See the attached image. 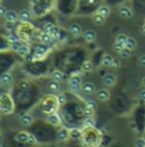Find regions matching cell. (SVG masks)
<instances>
[{
	"mask_svg": "<svg viewBox=\"0 0 145 147\" xmlns=\"http://www.w3.org/2000/svg\"><path fill=\"white\" fill-rule=\"evenodd\" d=\"M56 7V0H30V11L35 17H43Z\"/></svg>",
	"mask_w": 145,
	"mask_h": 147,
	"instance_id": "1",
	"label": "cell"
},
{
	"mask_svg": "<svg viewBox=\"0 0 145 147\" xmlns=\"http://www.w3.org/2000/svg\"><path fill=\"white\" fill-rule=\"evenodd\" d=\"M16 31H17V36L19 37V40L29 43L34 40L36 30L34 29V27L30 22H19V25L16 28Z\"/></svg>",
	"mask_w": 145,
	"mask_h": 147,
	"instance_id": "2",
	"label": "cell"
},
{
	"mask_svg": "<svg viewBox=\"0 0 145 147\" xmlns=\"http://www.w3.org/2000/svg\"><path fill=\"white\" fill-rule=\"evenodd\" d=\"M99 1L100 0H78L77 12L82 15L94 14L100 7Z\"/></svg>",
	"mask_w": 145,
	"mask_h": 147,
	"instance_id": "3",
	"label": "cell"
},
{
	"mask_svg": "<svg viewBox=\"0 0 145 147\" xmlns=\"http://www.w3.org/2000/svg\"><path fill=\"white\" fill-rule=\"evenodd\" d=\"M56 7L61 14L71 15L77 12L78 0H56Z\"/></svg>",
	"mask_w": 145,
	"mask_h": 147,
	"instance_id": "4",
	"label": "cell"
},
{
	"mask_svg": "<svg viewBox=\"0 0 145 147\" xmlns=\"http://www.w3.org/2000/svg\"><path fill=\"white\" fill-rule=\"evenodd\" d=\"M50 46L47 44H40L34 47V50L32 52V57H33L34 61H40L44 58L45 55H47V52L49 51Z\"/></svg>",
	"mask_w": 145,
	"mask_h": 147,
	"instance_id": "5",
	"label": "cell"
},
{
	"mask_svg": "<svg viewBox=\"0 0 145 147\" xmlns=\"http://www.w3.org/2000/svg\"><path fill=\"white\" fill-rule=\"evenodd\" d=\"M13 110V101L10 95L2 94L0 95V111L4 113H9Z\"/></svg>",
	"mask_w": 145,
	"mask_h": 147,
	"instance_id": "6",
	"label": "cell"
},
{
	"mask_svg": "<svg viewBox=\"0 0 145 147\" xmlns=\"http://www.w3.org/2000/svg\"><path fill=\"white\" fill-rule=\"evenodd\" d=\"M81 82H82V79L80 76H78V75H73L68 79V88H69L71 91L76 92V91H78L79 88H81Z\"/></svg>",
	"mask_w": 145,
	"mask_h": 147,
	"instance_id": "7",
	"label": "cell"
},
{
	"mask_svg": "<svg viewBox=\"0 0 145 147\" xmlns=\"http://www.w3.org/2000/svg\"><path fill=\"white\" fill-rule=\"evenodd\" d=\"M67 31H68V33H71L74 37H79L82 33V27L78 22H73V24L69 25Z\"/></svg>",
	"mask_w": 145,
	"mask_h": 147,
	"instance_id": "8",
	"label": "cell"
},
{
	"mask_svg": "<svg viewBox=\"0 0 145 147\" xmlns=\"http://www.w3.org/2000/svg\"><path fill=\"white\" fill-rule=\"evenodd\" d=\"M117 14L121 18H124V19H128L132 17V15H134V12L131 10L129 7H126V5H122V7H119V9L117 10Z\"/></svg>",
	"mask_w": 145,
	"mask_h": 147,
	"instance_id": "9",
	"label": "cell"
},
{
	"mask_svg": "<svg viewBox=\"0 0 145 147\" xmlns=\"http://www.w3.org/2000/svg\"><path fill=\"white\" fill-rule=\"evenodd\" d=\"M81 90H82V93L84 94V95H93L95 91H96V88H95V85L92 83V82H86V83H83L81 85Z\"/></svg>",
	"mask_w": 145,
	"mask_h": 147,
	"instance_id": "10",
	"label": "cell"
},
{
	"mask_svg": "<svg viewBox=\"0 0 145 147\" xmlns=\"http://www.w3.org/2000/svg\"><path fill=\"white\" fill-rule=\"evenodd\" d=\"M32 18V13L30 10H22L18 14V19L20 22H30Z\"/></svg>",
	"mask_w": 145,
	"mask_h": 147,
	"instance_id": "11",
	"label": "cell"
},
{
	"mask_svg": "<svg viewBox=\"0 0 145 147\" xmlns=\"http://www.w3.org/2000/svg\"><path fill=\"white\" fill-rule=\"evenodd\" d=\"M109 97H110V93H109L108 90H106V88H100V90H98L96 93V98L99 101L101 102H104V101H107L109 99Z\"/></svg>",
	"mask_w": 145,
	"mask_h": 147,
	"instance_id": "12",
	"label": "cell"
},
{
	"mask_svg": "<svg viewBox=\"0 0 145 147\" xmlns=\"http://www.w3.org/2000/svg\"><path fill=\"white\" fill-rule=\"evenodd\" d=\"M34 118L31 114H24L22 117L19 118V121L24 127H29L33 124Z\"/></svg>",
	"mask_w": 145,
	"mask_h": 147,
	"instance_id": "13",
	"label": "cell"
},
{
	"mask_svg": "<svg viewBox=\"0 0 145 147\" xmlns=\"http://www.w3.org/2000/svg\"><path fill=\"white\" fill-rule=\"evenodd\" d=\"M82 36H83V40H86V43H92V42L96 40L97 34L94 30H86Z\"/></svg>",
	"mask_w": 145,
	"mask_h": 147,
	"instance_id": "14",
	"label": "cell"
},
{
	"mask_svg": "<svg viewBox=\"0 0 145 147\" xmlns=\"http://www.w3.org/2000/svg\"><path fill=\"white\" fill-rule=\"evenodd\" d=\"M103 82H104V84L107 85V86H112V85L115 84L116 77L113 74H107V75H105L104 78H103Z\"/></svg>",
	"mask_w": 145,
	"mask_h": 147,
	"instance_id": "15",
	"label": "cell"
},
{
	"mask_svg": "<svg viewBox=\"0 0 145 147\" xmlns=\"http://www.w3.org/2000/svg\"><path fill=\"white\" fill-rule=\"evenodd\" d=\"M29 140V133L25 132V131H20L15 136V141L22 144H27Z\"/></svg>",
	"mask_w": 145,
	"mask_h": 147,
	"instance_id": "16",
	"label": "cell"
},
{
	"mask_svg": "<svg viewBox=\"0 0 145 147\" xmlns=\"http://www.w3.org/2000/svg\"><path fill=\"white\" fill-rule=\"evenodd\" d=\"M13 82V76L10 73H2L0 75V83L3 85H7Z\"/></svg>",
	"mask_w": 145,
	"mask_h": 147,
	"instance_id": "17",
	"label": "cell"
},
{
	"mask_svg": "<svg viewBox=\"0 0 145 147\" xmlns=\"http://www.w3.org/2000/svg\"><path fill=\"white\" fill-rule=\"evenodd\" d=\"M47 90L50 93H58L60 91V83L56 80H51L47 84Z\"/></svg>",
	"mask_w": 145,
	"mask_h": 147,
	"instance_id": "18",
	"label": "cell"
},
{
	"mask_svg": "<svg viewBox=\"0 0 145 147\" xmlns=\"http://www.w3.org/2000/svg\"><path fill=\"white\" fill-rule=\"evenodd\" d=\"M47 121L52 126H59L61 124V118H60V116L57 113L50 114L48 117H47Z\"/></svg>",
	"mask_w": 145,
	"mask_h": 147,
	"instance_id": "19",
	"label": "cell"
},
{
	"mask_svg": "<svg viewBox=\"0 0 145 147\" xmlns=\"http://www.w3.org/2000/svg\"><path fill=\"white\" fill-rule=\"evenodd\" d=\"M4 18H5V22H16L17 20H18V14H17L14 10H10V11H7V13Z\"/></svg>",
	"mask_w": 145,
	"mask_h": 147,
	"instance_id": "20",
	"label": "cell"
},
{
	"mask_svg": "<svg viewBox=\"0 0 145 147\" xmlns=\"http://www.w3.org/2000/svg\"><path fill=\"white\" fill-rule=\"evenodd\" d=\"M68 138H69V131L67 129H64V128L60 129L59 132H58V140L61 141V142H64Z\"/></svg>",
	"mask_w": 145,
	"mask_h": 147,
	"instance_id": "21",
	"label": "cell"
},
{
	"mask_svg": "<svg viewBox=\"0 0 145 147\" xmlns=\"http://www.w3.org/2000/svg\"><path fill=\"white\" fill-rule=\"evenodd\" d=\"M93 22L95 25H97V26H103L105 22H106V17L101 16L98 13H95L93 15Z\"/></svg>",
	"mask_w": 145,
	"mask_h": 147,
	"instance_id": "22",
	"label": "cell"
},
{
	"mask_svg": "<svg viewBox=\"0 0 145 147\" xmlns=\"http://www.w3.org/2000/svg\"><path fill=\"white\" fill-rule=\"evenodd\" d=\"M93 63L89 61V60H86V61H83L81 64V70L82 71H84V73H90V71H92L93 70Z\"/></svg>",
	"mask_w": 145,
	"mask_h": 147,
	"instance_id": "23",
	"label": "cell"
},
{
	"mask_svg": "<svg viewBox=\"0 0 145 147\" xmlns=\"http://www.w3.org/2000/svg\"><path fill=\"white\" fill-rule=\"evenodd\" d=\"M82 136L81 130H79L78 128H73L69 130V138L73 140H78Z\"/></svg>",
	"mask_w": 145,
	"mask_h": 147,
	"instance_id": "24",
	"label": "cell"
},
{
	"mask_svg": "<svg viewBox=\"0 0 145 147\" xmlns=\"http://www.w3.org/2000/svg\"><path fill=\"white\" fill-rule=\"evenodd\" d=\"M110 7L108 5H100V7H98V10H97L96 13L98 14H100L101 16H104V17H108L109 15H110Z\"/></svg>",
	"mask_w": 145,
	"mask_h": 147,
	"instance_id": "25",
	"label": "cell"
},
{
	"mask_svg": "<svg viewBox=\"0 0 145 147\" xmlns=\"http://www.w3.org/2000/svg\"><path fill=\"white\" fill-rule=\"evenodd\" d=\"M112 59L113 58H111V55H103V58H101V65L104 67H110L111 66V63H112Z\"/></svg>",
	"mask_w": 145,
	"mask_h": 147,
	"instance_id": "26",
	"label": "cell"
},
{
	"mask_svg": "<svg viewBox=\"0 0 145 147\" xmlns=\"http://www.w3.org/2000/svg\"><path fill=\"white\" fill-rule=\"evenodd\" d=\"M7 48H11V44L7 40V37H3L0 35V51L3 49H7Z\"/></svg>",
	"mask_w": 145,
	"mask_h": 147,
	"instance_id": "27",
	"label": "cell"
},
{
	"mask_svg": "<svg viewBox=\"0 0 145 147\" xmlns=\"http://www.w3.org/2000/svg\"><path fill=\"white\" fill-rule=\"evenodd\" d=\"M136 47H137V40H134V38H132V37H128L126 44H125V48H127L130 51H132Z\"/></svg>",
	"mask_w": 145,
	"mask_h": 147,
	"instance_id": "28",
	"label": "cell"
},
{
	"mask_svg": "<svg viewBox=\"0 0 145 147\" xmlns=\"http://www.w3.org/2000/svg\"><path fill=\"white\" fill-rule=\"evenodd\" d=\"M51 77H52V80H56L58 82H60V81H62L64 79V74L63 71L57 69L51 74Z\"/></svg>",
	"mask_w": 145,
	"mask_h": 147,
	"instance_id": "29",
	"label": "cell"
},
{
	"mask_svg": "<svg viewBox=\"0 0 145 147\" xmlns=\"http://www.w3.org/2000/svg\"><path fill=\"white\" fill-rule=\"evenodd\" d=\"M24 45L25 44H24V42L22 40H15V42H13V43H11V49L15 52H18V50Z\"/></svg>",
	"mask_w": 145,
	"mask_h": 147,
	"instance_id": "30",
	"label": "cell"
},
{
	"mask_svg": "<svg viewBox=\"0 0 145 147\" xmlns=\"http://www.w3.org/2000/svg\"><path fill=\"white\" fill-rule=\"evenodd\" d=\"M83 125L86 128H89V129H93L95 127V121H94L92 117H86L83 121Z\"/></svg>",
	"mask_w": 145,
	"mask_h": 147,
	"instance_id": "31",
	"label": "cell"
},
{
	"mask_svg": "<svg viewBox=\"0 0 145 147\" xmlns=\"http://www.w3.org/2000/svg\"><path fill=\"white\" fill-rule=\"evenodd\" d=\"M56 27V25L51 22H47L44 24V27H43V32H46V33H50L51 30Z\"/></svg>",
	"mask_w": 145,
	"mask_h": 147,
	"instance_id": "32",
	"label": "cell"
},
{
	"mask_svg": "<svg viewBox=\"0 0 145 147\" xmlns=\"http://www.w3.org/2000/svg\"><path fill=\"white\" fill-rule=\"evenodd\" d=\"M29 52H30V48H29V46L25 44L22 48H20V49H19L17 53H18V55H20V57H27L28 55H30Z\"/></svg>",
	"mask_w": 145,
	"mask_h": 147,
	"instance_id": "33",
	"label": "cell"
},
{
	"mask_svg": "<svg viewBox=\"0 0 145 147\" xmlns=\"http://www.w3.org/2000/svg\"><path fill=\"white\" fill-rule=\"evenodd\" d=\"M127 38H128V36H126V35L123 34V33H121L115 37V42L116 43H119V44L125 45L126 44V42H127Z\"/></svg>",
	"mask_w": 145,
	"mask_h": 147,
	"instance_id": "34",
	"label": "cell"
},
{
	"mask_svg": "<svg viewBox=\"0 0 145 147\" xmlns=\"http://www.w3.org/2000/svg\"><path fill=\"white\" fill-rule=\"evenodd\" d=\"M57 98H58V102H59L60 106H64L67 102V97L65 93H61Z\"/></svg>",
	"mask_w": 145,
	"mask_h": 147,
	"instance_id": "35",
	"label": "cell"
},
{
	"mask_svg": "<svg viewBox=\"0 0 145 147\" xmlns=\"http://www.w3.org/2000/svg\"><path fill=\"white\" fill-rule=\"evenodd\" d=\"M60 29L61 28H59V27H55L53 29L51 30V32H50V35H51V37L53 38V40H58L59 38V34H60Z\"/></svg>",
	"mask_w": 145,
	"mask_h": 147,
	"instance_id": "36",
	"label": "cell"
},
{
	"mask_svg": "<svg viewBox=\"0 0 145 147\" xmlns=\"http://www.w3.org/2000/svg\"><path fill=\"white\" fill-rule=\"evenodd\" d=\"M18 88L20 91H29L30 88V83L28 81H22L18 84Z\"/></svg>",
	"mask_w": 145,
	"mask_h": 147,
	"instance_id": "37",
	"label": "cell"
},
{
	"mask_svg": "<svg viewBox=\"0 0 145 147\" xmlns=\"http://www.w3.org/2000/svg\"><path fill=\"white\" fill-rule=\"evenodd\" d=\"M112 69H119L121 67V61H119L117 58H113L112 59V63H111V66H110Z\"/></svg>",
	"mask_w": 145,
	"mask_h": 147,
	"instance_id": "38",
	"label": "cell"
},
{
	"mask_svg": "<svg viewBox=\"0 0 145 147\" xmlns=\"http://www.w3.org/2000/svg\"><path fill=\"white\" fill-rule=\"evenodd\" d=\"M119 55H121V58H123V59H128L129 57H131V51L129 49H127V48H124L123 50L119 52Z\"/></svg>",
	"mask_w": 145,
	"mask_h": 147,
	"instance_id": "39",
	"label": "cell"
},
{
	"mask_svg": "<svg viewBox=\"0 0 145 147\" xmlns=\"http://www.w3.org/2000/svg\"><path fill=\"white\" fill-rule=\"evenodd\" d=\"M67 32H68V31L64 30L63 28H61V29H60V34H59V38H58V40H59L60 42H64V40L67 38Z\"/></svg>",
	"mask_w": 145,
	"mask_h": 147,
	"instance_id": "40",
	"label": "cell"
},
{
	"mask_svg": "<svg viewBox=\"0 0 145 147\" xmlns=\"http://www.w3.org/2000/svg\"><path fill=\"white\" fill-rule=\"evenodd\" d=\"M124 48H125V45L119 44V43H116V42H114V44H113V49H114V51H115V52L119 53V52L123 50Z\"/></svg>",
	"mask_w": 145,
	"mask_h": 147,
	"instance_id": "41",
	"label": "cell"
},
{
	"mask_svg": "<svg viewBox=\"0 0 145 147\" xmlns=\"http://www.w3.org/2000/svg\"><path fill=\"white\" fill-rule=\"evenodd\" d=\"M86 108H89V109H91V110H93V111H95L96 110V102L94 101V100H88L86 101Z\"/></svg>",
	"mask_w": 145,
	"mask_h": 147,
	"instance_id": "42",
	"label": "cell"
},
{
	"mask_svg": "<svg viewBox=\"0 0 145 147\" xmlns=\"http://www.w3.org/2000/svg\"><path fill=\"white\" fill-rule=\"evenodd\" d=\"M15 27V22H4V28L7 30V31H12L14 29Z\"/></svg>",
	"mask_w": 145,
	"mask_h": 147,
	"instance_id": "43",
	"label": "cell"
},
{
	"mask_svg": "<svg viewBox=\"0 0 145 147\" xmlns=\"http://www.w3.org/2000/svg\"><path fill=\"white\" fill-rule=\"evenodd\" d=\"M7 13V7L2 5V4H0V17H5V15Z\"/></svg>",
	"mask_w": 145,
	"mask_h": 147,
	"instance_id": "44",
	"label": "cell"
},
{
	"mask_svg": "<svg viewBox=\"0 0 145 147\" xmlns=\"http://www.w3.org/2000/svg\"><path fill=\"white\" fill-rule=\"evenodd\" d=\"M94 112L95 111H93V110H91V109H89V108H86V109H84V115H86V117H92V115L94 114Z\"/></svg>",
	"mask_w": 145,
	"mask_h": 147,
	"instance_id": "45",
	"label": "cell"
},
{
	"mask_svg": "<svg viewBox=\"0 0 145 147\" xmlns=\"http://www.w3.org/2000/svg\"><path fill=\"white\" fill-rule=\"evenodd\" d=\"M35 143H36V139H35V136H34L32 133H29V140H28V144H30V145H34Z\"/></svg>",
	"mask_w": 145,
	"mask_h": 147,
	"instance_id": "46",
	"label": "cell"
},
{
	"mask_svg": "<svg viewBox=\"0 0 145 147\" xmlns=\"http://www.w3.org/2000/svg\"><path fill=\"white\" fill-rule=\"evenodd\" d=\"M136 147H145V140L144 139H139L136 143Z\"/></svg>",
	"mask_w": 145,
	"mask_h": 147,
	"instance_id": "47",
	"label": "cell"
},
{
	"mask_svg": "<svg viewBox=\"0 0 145 147\" xmlns=\"http://www.w3.org/2000/svg\"><path fill=\"white\" fill-rule=\"evenodd\" d=\"M106 1H107L109 4H117V3H119V2H122L123 0H106Z\"/></svg>",
	"mask_w": 145,
	"mask_h": 147,
	"instance_id": "48",
	"label": "cell"
},
{
	"mask_svg": "<svg viewBox=\"0 0 145 147\" xmlns=\"http://www.w3.org/2000/svg\"><path fill=\"white\" fill-rule=\"evenodd\" d=\"M139 62H140V64H141L142 66L145 67V55H142L141 58H140V60H139Z\"/></svg>",
	"mask_w": 145,
	"mask_h": 147,
	"instance_id": "49",
	"label": "cell"
},
{
	"mask_svg": "<svg viewBox=\"0 0 145 147\" xmlns=\"http://www.w3.org/2000/svg\"><path fill=\"white\" fill-rule=\"evenodd\" d=\"M139 97H140V99H141V100L145 101V90H144V91H142V92L140 93V95H139Z\"/></svg>",
	"mask_w": 145,
	"mask_h": 147,
	"instance_id": "50",
	"label": "cell"
},
{
	"mask_svg": "<svg viewBox=\"0 0 145 147\" xmlns=\"http://www.w3.org/2000/svg\"><path fill=\"white\" fill-rule=\"evenodd\" d=\"M139 86H140V83H139L138 81H134V88H139Z\"/></svg>",
	"mask_w": 145,
	"mask_h": 147,
	"instance_id": "51",
	"label": "cell"
},
{
	"mask_svg": "<svg viewBox=\"0 0 145 147\" xmlns=\"http://www.w3.org/2000/svg\"><path fill=\"white\" fill-rule=\"evenodd\" d=\"M2 141H3V136H2L1 133H0V144L2 143Z\"/></svg>",
	"mask_w": 145,
	"mask_h": 147,
	"instance_id": "52",
	"label": "cell"
},
{
	"mask_svg": "<svg viewBox=\"0 0 145 147\" xmlns=\"http://www.w3.org/2000/svg\"><path fill=\"white\" fill-rule=\"evenodd\" d=\"M142 33H143L145 35V25L143 27H142Z\"/></svg>",
	"mask_w": 145,
	"mask_h": 147,
	"instance_id": "53",
	"label": "cell"
},
{
	"mask_svg": "<svg viewBox=\"0 0 145 147\" xmlns=\"http://www.w3.org/2000/svg\"><path fill=\"white\" fill-rule=\"evenodd\" d=\"M142 84H143V86L145 88V77L143 78V79H142Z\"/></svg>",
	"mask_w": 145,
	"mask_h": 147,
	"instance_id": "54",
	"label": "cell"
},
{
	"mask_svg": "<svg viewBox=\"0 0 145 147\" xmlns=\"http://www.w3.org/2000/svg\"><path fill=\"white\" fill-rule=\"evenodd\" d=\"M1 118H2V114H1V112H0V121H1Z\"/></svg>",
	"mask_w": 145,
	"mask_h": 147,
	"instance_id": "55",
	"label": "cell"
},
{
	"mask_svg": "<svg viewBox=\"0 0 145 147\" xmlns=\"http://www.w3.org/2000/svg\"><path fill=\"white\" fill-rule=\"evenodd\" d=\"M0 147H2V145H1V144H0Z\"/></svg>",
	"mask_w": 145,
	"mask_h": 147,
	"instance_id": "56",
	"label": "cell"
}]
</instances>
